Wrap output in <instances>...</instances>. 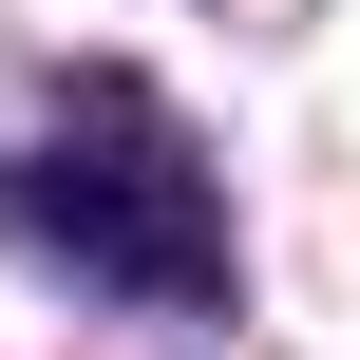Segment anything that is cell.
I'll use <instances>...</instances> for the list:
<instances>
[{
  "instance_id": "6da1fadb",
  "label": "cell",
  "mask_w": 360,
  "mask_h": 360,
  "mask_svg": "<svg viewBox=\"0 0 360 360\" xmlns=\"http://www.w3.org/2000/svg\"><path fill=\"white\" fill-rule=\"evenodd\" d=\"M38 228H57V266L133 285V304H228V209H209V171H190V133L152 95H76L57 114Z\"/></svg>"
}]
</instances>
